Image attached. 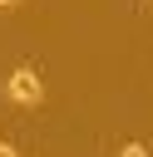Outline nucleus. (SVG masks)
<instances>
[{
  "label": "nucleus",
  "instance_id": "obj_1",
  "mask_svg": "<svg viewBox=\"0 0 153 157\" xmlns=\"http://www.w3.org/2000/svg\"><path fill=\"white\" fill-rule=\"evenodd\" d=\"M5 98H10V103H20V108L44 103V78H39V69H35V64H20V69L5 78Z\"/></svg>",
  "mask_w": 153,
  "mask_h": 157
},
{
  "label": "nucleus",
  "instance_id": "obj_2",
  "mask_svg": "<svg viewBox=\"0 0 153 157\" xmlns=\"http://www.w3.org/2000/svg\"><path fill=\"white\" fill-rule=\"evenodd\" d=\"M123 157H148V147H143V142H128V147H123Z\"/></svg>",
  "mask_w": 153,
  "mask_h": 157
},
{
  "label": "nucleus",
  "instance_id": "obj_3",
  "mask_svg": "<svg viewBox=\"0 0 153 157\" xmlns=\"http://www.w3.org/2000/svg\"><path fill=\"white\" fill-rule=\"evenodd\" d=\"M0 157H20V152H15V147H10V142H0Z\"/></svg>",
  "mask_w": 153,
  "mask_h": 157
},
{
  "label": "nucleus",
  "instance_id": "obj_4",
  "mask_svg": "<svg viewBox=\"0 0 153 157\" xmlns=\"http://www.w3.org/2000/svg\"><path fill=\"white\" fill-rule=\"evenodd\" d=\"M5 5H20V0H0V10H5Z\"/></svg>",
  "mask_w": 153,
  "mask_h": 157
}]
</instances>
